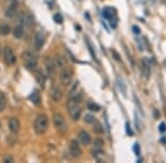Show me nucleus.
<instances>
[{
	"label": "nucleus",
	"mask_w": 166,
	"mask_h": 163,
	"mask_svg": "<svg viewBox=\"0 0 166 163\" xmlns=\"http://www.w3.org/2000/svg\"><path fill=\"white\" fill-rule=\"evenodd\" d=\"M50 96H51L52 100H53V101H55V103L60 101L61 98H62L61 89H60L58 86H53V87L51 88V91H50Z\"/></svg>",
	"instance_id": "nucleus-11"
},
{
	"label": "nucleus",
	"mask_w": 166,
	"mask_h": 163,
	"mask_svg": "<svg viewBox=\"0 0 166 163\" xmlns=\"http://www.w3.org/2000/svg\"><path fill=\"white\" fill-rule=\"evenodd\" d=\"M60 81L64 86H69L71 84V81H72V71L64 67L62 68L61 72H60Z\"/></svg>",
	"instance_id": "nucleus-6"
},
{
	"label": "nucleus",
	"mask_w": 166,
	"mask_h": 163,
	"mask_svg": "<svg viewBox=\"0 0 166 163\" xmlns=\"http://www.w3.org/2000/svg\"><path fill=\"white\" fill-rule=\"evenodd\" d=\"M0 53H1V48H0Z\"/></svg>",
	"instance_id": "nucleus-35"
},
{
	"label": "nucleus",
	"mask_w": 166,
	"mask_h": 163,
	"mask_svg": "<svg viewBox=\"0 0 166 163\" xmlns=\"http://www.w3.org/2000/svg\"><path fill=\"white\" fill-rule=\"evenodd\" d=\"M93 124H94V126H93V131H94L95 133H98V135H102L103 131H104L103 126H102L99 121H95V122H93Z\"/></svg>",
	"instance_id": "nucleus-23"
},
{
	"label": "nucleus",
	"mask_w": 166,
	"mask_h": 163,
	"mask_svg": "<svg viewBox=\"0 0 166 163\" xmlns=\"http://www.w3.org/2000/svg\"><path fill=\"white\" fill-rule=\"evenodd\" d=\"M102 15L112 24H113V20L116 21V11H115V9L111 8V7H105L104 9L102 10Z\"/></svg>",
	"instance_id": "nucleus-7"
},
{
	"label": "nucleus",
	"mask_w": 166,
	"mask_h": 163,
	"mask_svg": "<svg viewBox=\"0 0 166 163\" xmlns=\"http://www.w3.org/2000/svg\"><path fill=\"white\" fill-rule=\"evenodd\" d=\"M79 139H80L81 143L83 145H88L91 143V136H90L89 133L86 132L85 130H81L80 132H79Z\"/></svg>",
	"instance_id": "nucleus-14"
},
{
	"label": "nucleus",
	"mask_w": 166,
	"mask_h": 163,
	"mask_svg": "<svg viewBox=\"0 0 166 163\" xmlns=\"http://www.w3.org/2000/svg\"><path fill=\"white\" fill-rule=\"evenodd\" d=\"M22 60L25 62V66L27 70L30 72H36L38 67V60L37 56L32 53L31 51H25L22 53Z\"/></svg>",
	"instance_id": "nucleus-2"
},
{
	"label": "nucleus",
	"mask_w": 166,
	"mask_h": 163,
	"mask_svg": "<svg viewBox=\"0 0 166 163\" xmlns=\"http://www.w3.org/2000/svg\"><path fill=\"white\" fill-rule=\"evenodd\" d=\"M8 126H9L10 131L12 133H18L19 130H20V122L16 117H11L9 119V122H8Z\"/></svg>",
	"instance_id": "nucleus-10"
},
{
	"label": "nucleus",
	"mask_w": 166,
	"mask_h": 163,
	"mask_svg": "<svg viewBox=\"0 0 166 163\" xmlns=\"http://www.w3.org/2000/svg\"><path fill=\"white\" fill-rule=\"evenodd\" d=\"M13 36H15L16 39H21L22 36H23V27H22L21 24L17 25L13 29Z\"/></svg>",
	"instance_id": "nucleus-20"
},
{
	"label": "nucleus",
	"mask_w": 166,
	"mask_h": 163,
	"mask_svg": "<svg viewBox=\"0 0 166 163\" xmlns=\"http://www.w3.org/2000/svg\"><path fill=\"white\" fill-rule=\"evenodd\" d=\"M88 108H89V110H91V111H99L100 110V106L96 105L95 103H93V101H90L89 104H88Z\"/></svg>",
	"instance_id": "nucleus-25"
},
{
	"label": "nucleus",
	"mask_w": 166,
	"mask_h": 163,
	"mask_svg": "<svg viewBox=\"0 0 166 163\" xmlns=\"http://www.w3.org/2000/svg\"><path fill=\"white\" fill-rule=\"evenodd\" d=\"M22 21H23L26 27L28 28H32L34 25V18L30 12H26L25 15H23V20Z\"/></svg>",
	"instance_id": "nucleus-15"
},
{
	"label": "nucleus",
	"mask_w": 166,
	"mask_h": 163,
	"mask_svg": "<svg viewBox=\"0 0 166 163\" xmlns=\"http://www.w3.org/2000/svg\"><path fill=\"white\" fill-rule=\"evenodd\" d=\"M70 154L73 158H79L82 154V150L77 140H71L70 142Z\"/></svg>",
	"instance_id": "nucleus-8"
},
{
	"label": "nucleus",
	"mask_w": 166,
	"mask_h": 163,
	"mask_svg": "<svg viewBox=\"0 0 166 163\" xmlns=\"http://www.w3.org/2000/svg\"><path fill=\"white\" fill-rule=\"evenodd\" d=\"M7 106V98L2 91H0V112L6 109Z\"/></svg>",
	"instance_id": "nucleus-22"
},
{
	"label": "nucleus",
	"mask_w": 166,
	"mask_h": 163,
	"mask_svg": "<svg viewBox=\"0 0 166 163\" xmlns=\"http://www.w3.org/2000/svg\"><path fill=\"white\" fill-rule=\"evenodd\" d=\"M53 20L55 21V23H62L63 22V18L60 13H57V15H53Z\"/></svg>",
	"instance_id": "nucleus-28"
},
{
	"label": "nucleus",
	"mask_w": 166,
	"mask_h": 163,
	"mask_svg": "<svg viewBox=\"0 0 166 163\" xmlns=\"http://www.w3.org/2000/svg\"><path fill=\"white\" fill-rule=\"evenodd\" d=\"M48 127H49V120L46 115H39L36 118L33 129L37 135H43L48 130Z\"/></svg>",
	"instance_id": "nucleus-3"
},
{
	"label": "nucleus",
	"mask_w": 166,
	"mask_h": 163,
	"mask_svg": "<svg viewBox=\"0 0 166 163\" xmlns=\"http://www.w3.org/2000/svg\"><path fill=\"white\" fill-rule=\"evenodd\" d=\"M0 33L2 34V35H8L10 33V27L8 24L3 23L0 25Z\"/></svg>",
	"instance_id": "nucleus-24"
},
{
	"label": "nucleus",
	"mask_w": 166,
	"mask_h": 163,
	"mask_svg": "<svg viewBox=\"0 0 166 163\" xmlns=\"http://www.w3.org/2000/svg\"><path fill=\"white\" fill-rule=\"evenodd\" d=\"M36 78H37V82L40 84V86H44V83H46V75L44 73L42 72L41 70L37 71V74H36Z\"/></svg>",
	"instance_id": "nucleus-18"
},
{
	"label": "nucleus",
	"mask_w": 166,
	"mask_h": 163,
	"mask_svg": "<svg viewBox=\"0 0 166 163\" xmlns=\"http://www.w3.org/2000/svg\"><path fill=\"white\" fill-rule=\"evenodd\" d=\"M53 124H54L55 128L60 133H64L68 130V125L65 122V119L60 114H54L53 115Z\"/></svg>",
	"instance_id": "nucleus-4"
},
{
	"label": "nucleus",
	"mask_w": 166,
	"mask_h": 163,
	"mask_svg": "<svg viewBox=\"0 0 166 163\" xmlns=\"http://www.w3.org/2000/svg\"><path fill=\"white\" fill-rule=\"evenodd\" d=\"M133 32H134V33H140V32H141V31H140V29H138L137 27H136V25H134V27H133Z\"/></svg>",
	"instance_id": "nucleus-34"
},
{
	"label": "nucleus",
	"mask_w": 166,
	"mask_h": 163,
	"mask_svg": "<svg viewBox=\"0 0 166 163\" xmlns=\"http://www.w3.org/2000/svg\"><path fill=\"white\" fill-rule=\"evenodd\" d=\"M133 151H134V153H135L136 155H140V153H141V149H140V145H138V143H135V145H134V147H133Z\"/></svg>",
	"instance_id": "nucleus-29"
},
{
	"label": "nucleus",
	"mask_w": 166,
	"mask_h": 163,
	"mask_svg": "<svg viewBox=\"0 0 166 163\" xmlns=\"http://www.w3.org/2000/svg\"><path fill=\"white\" fill-rule=\"evenodd\" d=\"M3 161H5V162L11 163V162H13V159L11 157H9V155H8V157H5V158H3Z\"/></svg>",
	"instance_id": "nucleus-33"
},
{
	"label": "nucleus",
	"mask_w": 166,
	"mask_h": 163,
	"mask_svg": "<svg viewBox=\"0 0 166 163\" xmlns=\"http://www.w3.org/2000/svg\"><path fill=\"white\" fill-rule=\"evenodd\" d=\"M29 98H30V100L34 104V105H39V104H40V101H41L40 93H39L37 89H34V91L31 93V95H30V97H29Z\"/></svg>",
	"instance_id": "nucleus-17"
},
{
	"label": "nucleus",
	"mask_w": 166,
	"mask_h": 163,
	"mask_svg": "<svg viewBox=\"0 0 166 163\" xmlns=\"http://www.w3.org/2000/svg\"><path fill=\"white\" fill-rule=\"evenodd\" d=\"M93 145H94V148L102 149V147H103V145H104V141H103L101 138H96V139L93 141Z\"/></svg>",
	"instance_id": "nucleus-26"
},
{
	"label": "nucleus",
	"mask_w": 166,
	"mask_h": 163,
	"mask_svg": "<svg viewBox=\"0 0 166 163\" xmlns=\"http://www.w3.org/2000/svg\"><path fill=\"white\" fill-rule=\"evenodd\" d=\"M125 129H126V133H127L129 136H133V131H132V129H131V127H130L129 122H126L125 124Z\"/></svg>",
	"instance_id": "nucleus-31"
},
{
	"label": "nucleus",
	"mask_w": 166,
	"mask_h": 163,
	"mask_svg": "<svg viewBox=\"0 0 166 163\" xmlns=\"http://www.w3.org/2000/svg\"><path fill=\"white\" fill-rule=\"evenodd\" d=\"M111 53H112V55H113V58H115L116 61H119V62H121V58H120V54L117 53L115 50H111Z\"/></svg>",
	"instance_id": "nucleus-30"
},
{
	"label": "nucleus",
	"mask_w": 166,
	"mask_h": 163,
	"mask_svg": "<svg viewBox=\"0 0 166 163\" xmlns=\"http://www.w3.org/2000/svg\"><path fill=\"white\" fill-rule=\"evenodd\" d=\"M53 61H54V64L55 66L58 67V68H64L65 67V64H67V62H65L64 58L63 56H61V55H55V58H53Z\"/></svg>",
	"instance_id": "nucleus-16"
},
{
	"label": "nucleus",
	"mask_w": 166,
	"mask_h": 163,
	"mask_svg": "<svg viewBox=\"0 0 166 163\" xmlns=\"http://www.w3.org/2000/svg\"><path fill=\"white\" fill-rule=\"evenodd\" d=\"M158 130H160L161 132L164 133L166 131V124L165 122H162V124L160 125V127H158Z\"/></svg>",
	"instance_id": "nucleus-32"
},
{
	"label": "nucleus",
	"mask_w": 166,
	"mask_h": 163,
	"mask_svg": "<svg viewBox=\"0 0 166 163\" xmlns=\"http://www.w3.org/2000/svg\"><path fill=\"white\" fill-rule=\"evenodd\" d=\"M116 85H117V87H119V89H120L121 93L123 94L124 96H126V85L121 77H117L116 78Z\"/></svg>",
	"instance_id": "nucleus-19"
},
{
	"label": "nucleus",
	"mask_w": 166,
	"mask_h": 163,
	"mask_svg": "<svg viewBox=\"0 0 166 163\" xmlns=\"http://www.w3.org/2000/svg\"><path fill=\"white\" fill-rule=\"evenodd\" d=\"M46 67H47V72H48L50 77H53L55 74V68H57V66H55V64H54V61L51 60V58H47Z\"/></svg>",
	"instance_id": "nucleus-12"
},
{
	"label": "nucleus",
	"mask_w": 166,
	"mask_h": 163,
	"mask_svg": "<svg viewBox=\"0 0 166 163\" xmlns=\"http://www.w3.org/2000/svg\"><path fill=\"white\" fill-rule=\"evenodd\" d=\"M84 121H85L86 124H93L94 121H95V118L93 115H85L84 116Z\"/></svg>",
	"instance_id": "nucleus-27"
},
{
	"label": "nucleus",
	"mask_w": 166,
	"mask_h": 163,
	"mask_svg": "<svg viewBox=\"0 0 166 163\" xmlns=\"http://www.w3.org/2000/svg\"><path fill=\"white\" fill-rule=\"evenodd\" d=\"M80 98L78 97H69L68 104H67V107H68V112L70 117L73 119V120H78L81 116V111L82 109L80 107Z\"/></svg>",
	"instance_id": "nucleus-1"
},
{
	"label": "nucleus",
	"mask_w": 166,
	"mask_h": 163,
	"mask_svg": "<svg viewBox=\"0 0 166 163\" xmlns=\"http://www.w3.org/2000/svg\"><path fill=\"white\" fill-rule=\"evenodd\" d=\"M3 58H5V62H6L8 65H13L17 62V58H16V54L10 46H6L5 48V51H3Z\"/></svg>",
	"instance_id": "nucleus-5"
},
{
	"label": "nucleus",
	"mask_w": 166,
	"mask_h": 163,
	"mask_svg": "<svg viewBox=\"0 0 166 163\" xmlns=\"http://www.w3.org/2000/svg\"><path fill=\"white\" fill-rule=\"evenodd\" d=\"M44 41H46V39H44V35H43L42 32H38L34 36V46H36V48L41 50V48L44 44Z\"/></svg>",
	"instance_id": "nucleus-13"
},
{
	"label": "nucleus",
	"mask_w": 166,
	"mask_h": 163,
	"mask_svg": "<svg viewBox=\"0 0 166 163\" xmlns=\"http://www.w3.org/2000/svg\"><path fill=\"white\" fill-rule=\"evenodd\" d=\"M16 8H17V2H12L6 10L7 17H12V15L16 13Z\"/></svg>",
	"instance_id": "nucleus-21"
},
{
	"label": "nucleus",
	"mask_w": 166,
	"mask_h": 163,
	"mask_svg": "<svg viewBox=\"0 0 166 163\" xmlns=\"http://www.w3.org/2000/svg\"><path fill=\"white\" fill-rule=\"evenodd\" d=\"M141 72H142V75L144 76L145 78H148V77H150V74H151V64H150V61L146 58H142Z\"/></svg>",
	"instance_id": "nucleus-9"
}]
</instances>
